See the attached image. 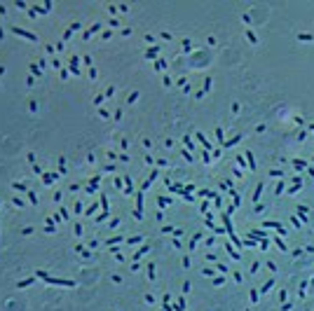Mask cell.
Wrapping results in <instances>:
<instances>
[{"instance_id": "cell-1", "label": "cell", "mask_w": 314, "mask_h": 311, "mask_svg": "<svg viewBox=\"0 0 314 311\" xmlns=\"http://www.w3.org/2000/svg\"><path fill=\"white\" fill-rule=\"evenodd\" d=\"M12 31H14V33H17V35H24V38H28V40H33V42H35V40H38V38H35V35H33V33H26V31H19V28H12Z\"/></svg>"}]
</instances>
